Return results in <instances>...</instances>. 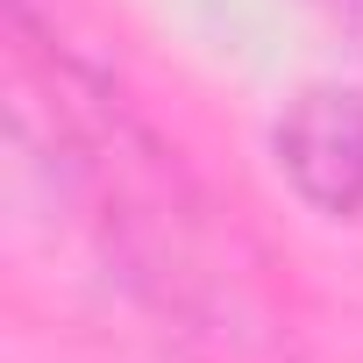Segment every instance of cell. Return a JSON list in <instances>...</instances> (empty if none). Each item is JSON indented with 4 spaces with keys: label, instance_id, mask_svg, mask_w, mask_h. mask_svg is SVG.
I'll return each mask as SVG.
<instances>
[{
    "label": "cell",
    "instance_id": "obj_1",
    "mask_svg": "<svg viewBox=\"0 0 363 363\" xmlns=\"http://www.w3.org/2000/svg\"><path fill=\"white\" fill-rule=\"evenodd\" d=\"M271 157L313 214L356 221L363 214V93L356 86L292 93L278 128H271Z\"/></svg>",
    "mask_w": 363,
    "mask_h": 363
}]
</instances>
